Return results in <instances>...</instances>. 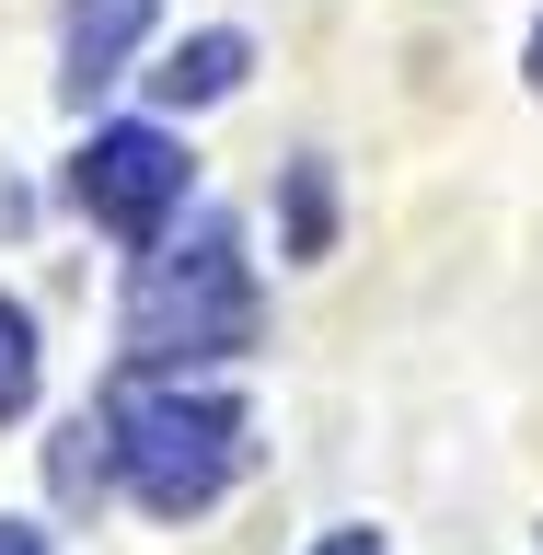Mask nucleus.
Masks as SVG:
<instances>
[{
	"mask_svg": "<svg viewBox=\"0 0 543 555\" xmlns=\"http://www.w3.org/2000/svg\"><path fill=\"white\" fill-rule=\"evenodd\" d=\"M151 12H163V0H69L59 12V93L93 104L104 81H128V47L151 35Z\"/></svg>",
	"mask_w": 543,
	"mask_h": 555,
	"instance_id": "obj_4",
	"label": "nucleus"
},
{
	"mask_svg": "<svg viewBox=\"0 0 543 555\" xmlns=\"http://www.w3.org/2000/svg\"><path fill=\"white\" fill-rule=\"evenodd\" d=\"M47 475H59V498H93V486L116 475V451H104V416H69V428H59V463H47Z\"/></svg>",
	"mask_w": 543,
	"mask_h": 555,
	"instance_id": "obj_7",
	"label": "nucleus"
},
{
	"mask_svg": "<svg viewBox=\"0 0 543 555\" xmlns=\"http://www.w3.org/2000/svg\"><path fill=\"white\" fill-rule=\"evenodd\" d=\"M312 555H382V532H324Z\"/></svg>",
	"mask_w": 543,
	"mask_h": 555,
	"instance_id": "obj_9",
	"label": "nucleus"
},
{
	"mask_svg": "<svg viewBox=\"0 0 543 555\" xmlns=\"http://www.w3.org/2000/svg\"><path fill=\"white\" fill-rule=\"evenodd\" d=\"M243 69H255V47H243V35H185V47L151 69V93H163V104H220Z\"/></svg>",
	"mask_w": 543,
	"mask_h": 555,
	"instance_id": "obj_5",
	"label": "nucleus"
},
{
	"mask_svg": "<svg viewBox=\"0 0 543 555\" xmlns=\"http://www.w3.org/2000/svg\"><path fill=\"white\" fill-rule=\"evenodd\" d=\"M104 451H116V475L151 520H197L243 475V405L232 393H116Z\"/></svg>",
	"mask_w": 543,
	"mask_h": 555,
	"instance_id": "obj_2",
	"label": "nucleus"
},
{
	"mask_svg": "<svg viewBox=\"0 0 543 555\" xmlns=\"http://www.w3.org/2000/svg\"><path fill=\"white\" fill-rule=\"evenodd\" d=\"M69 197H81V220H104V232L163 243V220L185 208V139L173 128H93V151L69 163Z\"/></svg>",
	"mask_w": 543,
	"mask_h": 555,
	"instance_id": "obj_3",
	"label": "nucleus"
},
{
	"mask_svg": "<svg viewBox=\"0 0 543 555\" xmlns=\"http://www.w3.org/2000/svg\"><path fill=\"white\" fill-rule=\"evenodd\" d=\"M128 359L139 371H197V359H243L255 347V278H243V232L220 208H197L185 232H163L128 278Z\"/></svg>",
	"mask_w": 543,
	"mask_h": 555,
	"instance_id": "obj_1",
	"label": "nucleus"
},
{
	"mask_svg": "<svg viewBox=\"0 0 543 555\" xmlns=\"http://www.w3.org/2000/svg\"><path fill=\"white\" fill-rule=\"evenodd\" d=\"M532 81H543V35H532Z\"/></svg>",
	"mask_w": 543,
	"mask_h": 555,
	"instance_id": "obj_10",
	"label": "nucleus"
},
{
	"mask_svg": "<svg viewBox=\"0 0 543 555\" xmlns=\"http://www.w3.org/2000/svg\"><path fill=\"white\" fill-rule=\"evenodd\" d=\"M35 371H47V359H35V312H24V301H0V416H24V405H35Z\"/></svg>",
	"mask_w": 543,
	"mask_h": 555,
	"instance_id": "obj_6",
	"label": "nucleus"
},
{
	"mask_svg": "<svg viewBox=\"0 0 543 555\" xmlns=\"http://www.w3.org/2000/svg\"><path fill=\"white\" fill-rule=\"evenodd\" d=\"M0 555H47V532L35 520H0Z\"/></svg>",
	"mask_w": 543,
	"mask_h": 555,
	"instance_id": "obj_8",
	"label": "nucleus"
}]
</instances>
